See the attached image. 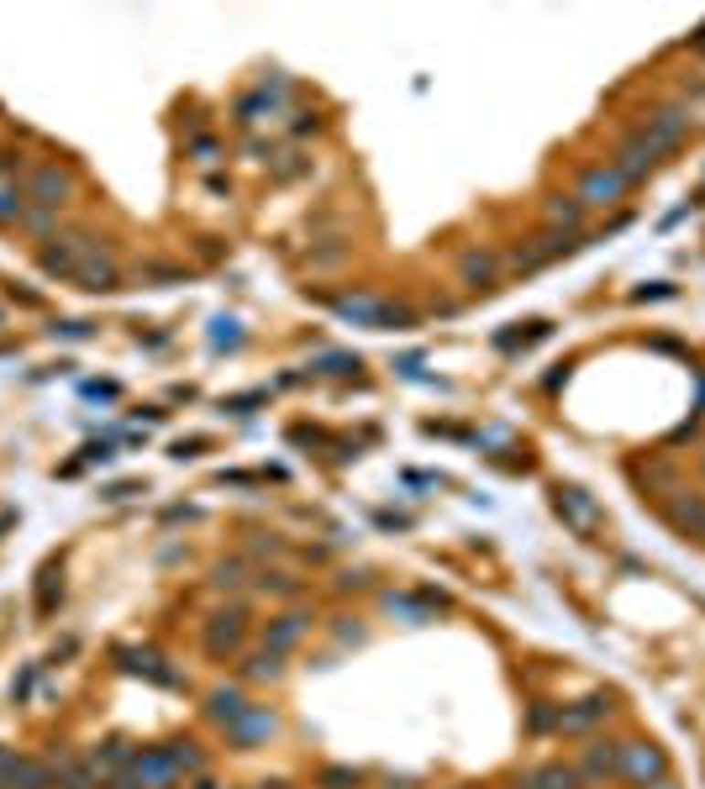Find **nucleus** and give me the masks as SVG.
<instances>
[{
  "instance_id": "obj_1",
  "label": "nucleus",
  "mask_w": 705,
  "mask_h": 789,
  "mask_svg": "<svg viewBox=\"0 0 705 789\" xmlns=\"http://www.w3.org/2000/svg\"><path fill=\"white\" fill-rule=\"evenodd\" d=\"M679 137H684V111H663V116L642 132V137H632V143H626V153H621L616 169L626 174V179H637V174L653 169V164H658V153H668Z\"/></svg>"
},
{
  "instance_id": "obj_2",
  "label": "nucleus",
  "mask_w": 705,
  "mask_h": 789,
  "mask_svg": "<svg viewBox=\"0 0 705 789\" xmlns=\"http://www.w3.org/2000/svg\"><path fill=\"white\" fill-rule=\"evenodd\" d=\"M626 185H632V179H626L616 164H611V169H590V174H584V185H579V206H611Z\"/></svg>"
},
{
  "instance_id": "obj_3",
  "label": "nucleus",
  "mask_w": 705,
  "mask_h": 789,
  "mask_svg": "<svg viewBox=\"0 0 705 789\" xmlns=\"http://www.w3.org/2000/svg\"><path fill=\"white\" fill-rule=\"evenodd\" d=\"M27 195L43 206V211H59L69 200V174L59 169V164H43V169L32 174V185H27Z\"/></svg>"
},
{
  "instance_id": "obj_4",
  "label": "nucleus",
  "mask_w": 705,
  "mask_h": 789,
  "mask_svg": "<svg viewBox=\"0 0 705 789\" xmlns=\"http://www.w3.org/2000/svg\"><path fill=\"white\" fill-rule=\"evenodd\" d=\"M53 242H59V237H53ZM85 248H90L85 237H64L59 248H43V269L48 274H74L80 258H85Z\"/></svg>"
},
{
  "instance_id": "obj_5",
  "label": "nucleus",
  "mask_w": 705,
  "mask_h": 789,
  "mask_svg": "<svg viewBox=\"0 0 705 789\" xmlns=\"http://www.w3.org/2000/svg\"><path fill=\"white\" fill-rule=\"evenodd\" d=\"M621 773H632V779H658L663 773V752L658 747H621Z\"/></svg>"
},
{
  "instance_id": "obj_6",
  "label": "nucleus",
  "mask_w": 705,
  "mask_h": 789,
  "mask_svg": "<svg viewBox=\"0 0 705 789\" xmlns=\"http://www.w3.org/2000/svg\"><path fill=\"white\" fill-rule=\"evenodd\" d=\"M574 784H579V773L563 763H548V768H537V773L521 779V789H574Z\"/></svg>"
},
{
  "instance_id": "obj_7",
  "label": "nucleus",
  "mask_w": 705,
  "mask_h": 789,
  "mask_svg": "<svg viewBox=\"0 0 705 789\" xmlns=\"http://www.w3.org/2000/svg\"><path fill=\"white\" fill-rule=\"evenodd\" d=\"M74 274H80V284H85V290H111V284H116V269H111L106 258H95V253H90Z\"/></svg>"
},
{
  "instance_id": "obj_8",
  "label": "nucleus",
  "mask_w": 705,
  "mask_h": 789,
  "mask_svg": "<svg viewBox=\"0 0 705 789\" xmlns=\"http://www.w3.org/2000/svg\"><path fill=\"white\" fill-rule=\"evenodd\" d=\"M558 511L569 516L574 527H590V521H595V506H590L579 490H558Z\"/></svg>"
},
{
  "instance_id": "obj_9",
  "label": "nucleus",
  "mask_w": 705,
  "mask_h": 789,
  "mask_svg": "<svg viewBox=\"0 0 705 789\" xmlns=\"http://www.w3.org/2000/svg\"><path fill=\"white\" fill-rule=\"evenodd\" d=\"M27 200H32V195H27L22 185H5V190H0V221H16V216H27Z\"/></svg>"
},
{
  "instance_id": "obj_10",
  "label": "nucleus",
  "mask_w": 705,
  "mask_h": 789,
  "mask_svg": "<svg viewBox=\"0 0 705 789\" xmlns=\"http://www.w3.org/2000/svg\"><path fill=\"white\" fill-rule=\"evenodd\" d=\"M237 637H242V621H237V616H221V621L211 626V637H206V642H211L216 653H221V647H237Z\"/></svg>"
},
{
  "instance_id": "obj_11",
  "label": "nucleus",
  "mask_w": 705,
  "mask_h": 789,
  "mask_svg": "<svg viewBox=\"0 0 705 789\" xmlns=\"http://www.w3.org/2000/svg\"><path fill=\"white\" fill-rule=\"evenodd\" d=\"M605 710V700H584L579 710H569V716H558V726H569V731H579V726H590Z\"/></svg>"
},
{
  "instance_id": "obj_12",
  "label": "nucleus",
  "mask_w": 705,
  "mask_h": 789,
  "mask_svg": "<svg viewBox=\"0 0 705 789\" xmlns=\"http://www.w3.org/2000/svg\"><path fill=\"white\" fill-rule=\"evenodd\" d=\"M579 211H584V206H579V200H563V195L548 206V216H553V221H563V232H574V227H579Z\"/></svg>"
},
{
  "instance_id": "obj_13",
  "label": "nucleus",
  "mask_w": 705,
  "mask_h": 789,
  "mask_svg": "<svg viewBox=\"0 0 705 789\" xmlns=\"http://www.w3.org/2000/svg\"><path fill=\"white\" fill-rule=\"evenodd\" d=\"M616 768H621L616 747H595V752H590V773H595V779H600V773H616Z\"/></svg>"
},
{
  "instance_id": "obj_14",
  "label": "nucleus",
  "mask_w": 705,
  "mask_h": 789,
  "mask_svg": "<svg viewBox=\"0 0 705 789\" xmlns=\"http://www.w3.org/2000/svg\"><path fill=\"white\" fill-rule=\"evenodd\" d=\"M490 274H495V258L490 253H469V258H464V279H479V284H485Z\"/></svg>"
},
{
  "instance_id": "obj_15",
  "label": "nucleus",
  "mask_w": 705,
  "mask_h": 789,
  "mask_svg": "<svg viewBox=\"0 0 705 789\" xmlns=\"http://www.w3.org/2000/svg\"><path fill=\"white\" fill-rule=\"evenodd\" d=\"M211 710H216V716H221V721H237V716H242V700H237L232 689H216Z\"/></svg>"
},
{
  "instance_id": "obj_16",
  "label": "nucleus",
  "mask_w": 705,
  "mask_h": 789,
  "mask_svg": "<svg viewBox=\"0 0 705 789\" xmlns=\"http://www.w3.org/2000/svg\"><path fill=\"white\" fill-rule=\"evenodd\" d=\"M295 632H300V616H284V621L274 626V642L284 647V642H295Z\"/></svg>"
},
{
  "instance_id": "obj_17",
  "label": "nucleus",
  "mask_w": 705,
  "mask_h": 789,
  "mask_svg": "<svg viewBox=\"0 0 705 789\" xmlns=\"http://www.w3.org/2000/svg\"><path fill=\"white\" fill-rule=\"evenodd\" d=\"M216 342H237V321H216Z\"/></svg>"
},
{
  "instance_id": "obj_18",
  "label": "nucleus",
  "mask_w": 705,
  "mask_h": 789,
  "mask_svg": "<svg viewBox=\"0 0 705 789\" xmlns=\"http://www.w3.org/2000/svg\"><path fill=\"white\" fill-rule=\"evenodd\" d=\"M64 789H90V779L80 773V768H69V773H64Z\"/></svg>"
},
{
  "instance_id": "obj_19",
  "label": "nucleus",
  "mask_w": 705,
  "mask_h": 789,
  "mask_svg": "<svg viewBox=\"0 0 705 789\" xmlns=\"http://www.w3.org/2000/svg\"><path fill=\"white\" fill-rule=\"evenodd\" d=\"M195 789H216V784H195Z\"/></svg>"
},
{
  "instance_id": "obj_20",
  "label": "nucleus",
  "mask_w": 705,
  "mask_h": 789,
  "mask_svg": "<svg viewBox=\"0 0 705 789\" xmlns=\"http://www.w3.org/2000/svg\"><path fill=\"white\" fill-rule=\"evenodd\" d=\"M658 789H674V784H658Z\"/></svg>"
},
{
  "instance_id": "obj_21",
  "label": "nucleus",
  "mask_w": 705,
  "mask_h": 789,
  "mask_svg": "<svg viewBox=\"0 0 705 789\" xmlns=\"http://www.w3.org/2000/svg\"><path fill=\"white\" fill-rule=\"evenodd\" d=\"M700 532H705V527H700Z\"/></svg>"
}]
</instances>
